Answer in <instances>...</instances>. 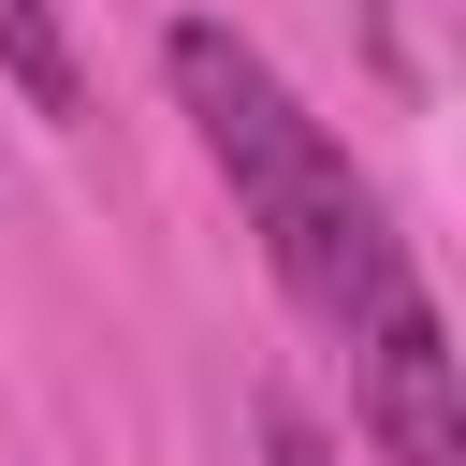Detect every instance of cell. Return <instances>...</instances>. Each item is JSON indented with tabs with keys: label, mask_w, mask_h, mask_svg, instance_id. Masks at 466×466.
I'll use <instances>...</instances> for the list:
<instances>
[{
	"label": "cell",
	"mask_w": 466,
	"mask_h": 466,
	"mask_svg": "<svg viewBox=\"0 0 466 466\" xmlns=\"http://www.w3.org/2000/svg\"><path fill=\"white\" fill-rule=\"evenodd\" d=\"M262 466H335V437H320L291 393H262Z\"/></svg>",
	"instance_id": "obj_4"
},
{
	"label": "cell",
	"mask_w": 466,
	"mask_h": 466,
	"mask_svg": "<svg viewBox=\"0 0 466 466\" xmlns=\"http://www.w3.org/2000/svg\"><path fill=\"white\" fill-rule=\"evenodd\" d=\"M364 350V422H379V466H466V408H451V335L422 306V277L350 335Z\"/></svg>",
	"instance_id": "obj_2"
},
{
	"label": "cell",
	"mask_w": 466,
	"mask_h": 466,
	"mask_svg": "<svg viewBox=\"0 0 466 466\" xmlns=\"http://www.w3.org/2000/svg\"><path fill=\"white\" fill-rule=\"evenodd\" d=\"M0 73L29 87V116H87V58H73L58 0H0Z\"/></svg>",
	"instance_id": "obj_3"
},
{
	"label": "cell",
	"mask_w": 466,
	"mask_h": 466,
	"mask_svg": "<svg viewBox=\"0 0 466 466\" xmlns=\"http://www.w3.org/2000/svg\"><path fill=\"white\" fill-rule=\"evenodd\" d=\"M160 73H175L204 160L233 175V204H248L277 291H291L320 335H364V320L408 291V233H393L379 189L350 175V146H335V131L291 102V73H277L248 29H218V15H175V29H160Z\"/></svg>",
	"instance_id": "obj_1"
}]
</instances>
